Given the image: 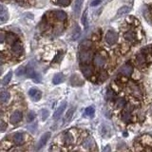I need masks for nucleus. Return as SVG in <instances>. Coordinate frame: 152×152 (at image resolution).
Here are the masks:
<instances>
[{
  "label": "nucleus",
  "mask_w": 152,
  "mask_h": 152,
  "mask_svg": "<svg viewBox=\"0 0 152 152\" xmlns=\"http://www.w3.org/2000/svg\"><path fill=\"white\" fill-rule=\"evenodd\" d=\"M106 41L109 45H114L118 41V34L113 31H109L106 34Z\"/></svg>",
  "instance_id": "obj_1"
},
{
  "label": "nucleus",
  "mask_w": 152,
  "mask_h": 152,
  "mask_svg": "<svg viewBox=\"0 0 152 152\" xmlns=\"http://www.w3.org/2000/svg\"><path fill=\"white\" fill-rule=\"evenodd\" d=\"M23 118V113H22L20 110H15V111L12 114L11 118H10V123L12 124V125H15V124L19 123Z\"/></svg>",
  "instance_id": "obj_2"
},
{
  "label": "nucleus",
  "mask_w": 152,
  "mask_h": 152,
  "mask_svg": "<svg viewBox=\"0 0 152 152\" xmlns=\"http://www.w3.org/2000/svg\"><path fill=\"white\" fill-rule=\"evenodd\" d=\"M128 88H129V90H130V92L134 95V96H136V97L142 96V91L140 90V88H139L136 84L130 82V83H129V86H128Z\"/></svg>",
  "instance_id": "obj_3"
},
{
  "label": "nucleus",
  "mask_w": 152,
  "mask_h": 152,
  "mask_svg": "<svg viewBox=\"0 0 152 152\" xmlns=\"http://www.w3.org/2000/svg\"><path fill=\"white\" fill-rule=\"evenodd\" d=\"M93 63L95 66H98V68H103L105 64H106V60H105V58L102 55L97 53V54H95L94 58H93Z\"/></svg>",
  "instance_id": "obj_4"
},
{
  "label": "nucleus",
  "mask_w": 152,
  "mask_h": 152,
  "mask_svg": "<svg viewBox=\"0 0 152 152\" xmlns=\"http://www.w3.org/2000/svg\"><path fill=\"white\" fill-rule=\"evenodd\" d=\"M79 58H80V61L82 63L90 62V60H91V52H90V50H83V52H80Z\"/></svg>",
  "instance_id": "obj_5"
},
{
  "label": "nucleus",
  "mask_w": 152,
  "mask_h": 152,
  "mask_svg": "<svg viewBox=\"0 0 152 152\" xmlns=\"http://www.w3.org/2000/svg\"><path fill=\"white\" fill-rule=\"evenodd\" d=\"M50 138V132H47V133H44V134L41 136L39 142L37 144V149H40L42 148L44 145L47 144V142L49 141V139Z\"/></svg>",
  "instance_id": "obj_6"
},
{
  "label": "nucleus",
  "mask_w": 152,
  "mask_h": 152,
  "mask_svg": "<svg viewBox=\"0 0 152 152\" xmlns=\"http://www.w3.org/2000/svg\"><path fill=\"white\" fill-rule=\"evenodd\" d=\"M119 72L121 73L122 75H125V76H130L133 72V68L131 65L129 64H126L124 65L121 69H120Z\"/></svg>",
  "instance_id": "obj_7"
},
{
  "label": "nucleus",
  "mask_w": 152,
  "mask_h": 152,
  "mask_svg": "<svg viewBox=\"0 0 152 152\" xmlns=\"http://www.w3.org/2000/svg\"><path fill=\"white\" fill-rule=\"evenodd\" d=\"M24 138L25 137H24L23 133L17 132V133H15V134L12 135V142H14L15 145H22L24 142V141H25Z\"/></svg>",
  "instance_id": "obj_8"
},
{
  "label": "nucleus",
  "mask_w": 152,
  "mask_h": 152,
  "mask_svg": "<svg viewBox=\"0 0 152 152\" xmlns=\"http://www.w3.org/2000/svg\"><path fill=\"white\" fill-rule=\"evenodd\" d=\"M81 71L82 73L85 76V77H90L92 75V66L90 65H82L81 66Z\"/></svg>",
  "instance_id": "obj_9"
},
{
  "label": "nucleus",
  "mask_w": 152,
  "mask_h": 152,
  "mask_svg": "<svg viewBox=\"0 0 152 152\" xmlns=\"http://www.w3.org/2000/svg\"><path fill=\"white\" fill-rule=\"evenodd\" d=\"M83 1L84 0H75V3L73 6V12H74L75 17H78L79 14H80L82 5H83Z\"/></svg>",
  "instance_id": "obj_10"
},
{
  "label": "nucleus",
  "mask_w": 152,
  "mask_h": 152,
  "mask_svg": "<svg viewBox=\"0 0 152 152\" xmlns=\"http://www.w3.org/2000/svg\"><path fill=\"white\" fill-rule=\"evenodd\" d=\"M82 147L86 149H91V148H93L95 147V142L93 140V138H87L86 140L83 142V144H82Z\"/></svg>",
  "instance_id": "obj_11"
},
{
  "label": "nucleus",
  "mask_w": 152,
  "mask_h": 152,
  "mask_svg": "<svg viewBox=\"0 0 152 152\" xmlns=\"http://www.w3.org/2000/svg\"><path fill=\"white\" fill-rule=\"evenodd\" d=\"M66 107V102H63L61 106H60L58 109H57L56 111H55L54 115H53V119H54V120L59 119L60 116L62 115V113L64 112V110H65Z\"/></svg>",
  "instance_id": "obj_12"
},
{
  "label": "nucleus",
  "mask_w": 152,
  "mask_h": 152,
  "mask_svg": "<svg viewBox=\"0 0 152 152\" xmlns=\"http://www.w3.org/2000/svg\"><path fill=\"white\" fill-rule=\"evenodd\" d=\"M64 142L66 145H71L74 142V138L71 132H66L64 134Z\"/></svg>",
  "instance_id": "obj_13"
},
{
  "label": "nucleus",
  "mask_w": 152,
  "mask_h": 152,
  "mask_svg": "<svg viewBox=\"0 0 152 152\" xmlns=\"http://www.w3.org/2000/svg\"><path fill=\"white\" fill-rule=\"evenodd\" d=\"M92 46V43H91V41L90 40H85L83 41L81 44H80V50L81 52H83V50H88Z\"/></svg>",
  "instance_id": "obj_14"
},
{
  "label": "nucleus",
  "mask_w": 152,
  "mask_h": 152,
  "mask_svg": "<svg viewBox=\"0 0 152 152\" xmlns=\"http://www.w3.org/2000/svg\"><path fill=\"white\" fill-rule=\"evenodd\" d=\"M9 18V14L8 12L6 11L4 6L1 5V12H0V20H1V22H5L7 21Z\"/></svg>",
  "instance_id": "obj_15"
},
{
  "label": "nucleus",
  "mask_w": 152,
  "mask_h": 152,
  "mask_svg": "<svg viewBox=\"0 0 152 152\" xmlns=\"http://www.w3.org/2000/svg\"><path fill=\"white\" fill-rule=\"evenodd\" d=\"M6 40H7V43L10 44V45H14V44L16 43L17 38L14 33H8L6 35Z\"/></svg>",
  "instance_id": "obj_16"
},
{
  "label": "nucleus",
  "mask_w": 152,
  "mask_h": 152,
  "mask_svg": "<svg viewBox=\"0 0 152 152\" xmlns=\"http://www.w3.org/2000/svg\"><path fill=\"white\" fill-rule=\"evenodd\" d=\"M12 52L15 53V54H20V53L22 52V46L20 43H15L12 45Z\"/></svg>",
  "instance_id": "obj_17"
},
{
  "label": "nucleus",
  "mask_w": 152,
  "mask_h": 152,
  "mask_svg": "<svg viewBox=\"0 0 152 152\" xmlns=\"http://www.w3.org/2000/svg\"><path fill=\"white\" fill-rule=\"evenodd\" d=\"M63 81H64V75H63L62 73H57V74H55V76L53 77V80H52L53 84H54V85L62 83Z\"/></svg>",
  "instance_id": "obj_18"
},
{
  "label": "nucleus",
  "mask_w": 152,
  "mask_h": 152,
  "mask_svg": "<svg viewBox=\"0 0 152 152\" xmlns=\"http://www.w3.org/2000/svg\"><path fill=\"white\" fill-rule=\"evenodd\" d=\"M10 99V92L8 91H2L1 95H0V101H1L2 104L7 103Z\"/></svg>",
  "instance_id": "obj_19"
},
{
  "label": "nucleus",
  "mask_w": 152,
  "mask_h": 152,
  "mask_svg": "<svg viewBox=\"0 0 152 152\" xmlns=\"http://www.w3.org/2000/svg\"><path fill=\"white\" fill-rule=\"evenodd\" d=\"M54 14H55L56 18L58 19V20H60V21H64L65 19L66 18V12H64L63 11H55Z\"/></svg>",
  "instance_id": "obj_20"
},
{
  "label": "nucleus",
  "mask_w": 152,
  "mask_h": 152,
  "mask_svg": "<svg viewBox=\"0 0 152 152\" xmlns=\"http://www.w3.org/2000/svg\"><path fill=\"white\" fill-rule=\"evenodd\" d=\"M71 84L73 86H81L83 84V81L79 78L78 75H72L71 77Z\"/></svg>",
  "instance_id": "obj_21"
},
{
  "label": "nucleus",
  "mask_w": 152,
  "mask_h": 152,
  "mask_svg": "<svg viewBox=\"0 0 152 152\" xmlns=\"http://www.w3.org/2000/svg\"><path fill=\"white\" fill-rule=\"evenodd\" d=\"M126 106V100L124 98H119L118 100L116 101L115 103V107L117 109H123L124 107Z\"/></svg>",
  "instance_id": "obj_22"
},
{
  "label": "nucleus",
  "mask_w": 152,
  "mask_h": 152,
  "mask_svg": "<svg viewBox=\"0 0 152 152\" xmlns=\"http://www.w3.org/2000/svg\"><path fill=\"white\" fill-rule=\"evenodd\" d=\"M26 73H27V76L28 77H30V78H33L34 79L36 77V75L37 73L35 71H34V69L33 68H31V66H29V68L26 69Z\"/></svg>",
  "instance_id": "obj_23"
},
{
  "label": "nucleus",
  "mask_w": 152,
  "mask_h": 152,
  "mask_svg": "<svg viewBox=\"0 0 152 152\" xmlns=\"http://www.w3.org/2000/svg\"><path fill=\"white\" fill-rule=\"evenodd\" d=\"M128 12H129V7H128V6H123L122 8H120L118 10L117 15H118V16H120V15H124V14H128Z\"/></svg>",
  "instance_id": "obj_24"
},
{
  "label": "nucleus",
  "mask_w": 152,
  "mask_h": 152,
  "mask_svg": "<svg viewBox=\"0 0 152 152\" xmlns=\"http://www.w3.org/2000/svg\"><path fill=\"white\" fill-rule=\"evenodd\" d=\"M125 38L126 40L129 41V42H132V41L135 40V34L132 33V31H126L125 33Z\"/></svg>",
  "instance_id": "obj_25"
},
{
  "label": "nucleus",
  "mask_w": 152,
  "mask_h": 152,
  "mask_svg": "<svg viewBox=\"0 0 152 152\" xmlns=\"http://www.w3.org/2000/svg\"><path fill=\"white\" fill-rule=\"evenodd\" d=\"M145 55L142 54V53H139L137 57H136V63H137L138 65H142V64H145Z\"/></svg>",
  "instance_id": "obj_26"
},
{
  "label": "nucleus",
  "mask_w": 152,
  "mask_h": 152,
  "mask_svg": "<svg viewBox=\"0 0 152 152\" xmlns=\"http://www.w3.org/2000/svg\"><path fill=\"white\" fill-rule=\"evenodd\" d=\"M80 33H81L80 28H79L78 25H76L75 30L73 31V33H72V40H76V39H77V38L80 36Z\"/></svg>",
  "instance_id": "obj_27"
},
{
  "label": "nucleus",
  "mask_w": 152,
  "mask_h": 152,
  "mask_svg": "<svg viewBox=\"0 0 152 152\" xmlns=\"http://www.w3.org/2000/svg\"><path fill=\"white\" fill-rule=\"evenodd\" d=\"M12 76V71H10L9 73L4 77V79H3V85H5V86H6V85H8V84H9V82L11 81Z\"/></svg>",
  "instance_id": "obj_28"
},
{
  "label": "nucleus",
  "mask_w": 152,
  "mask_h": 152,
  "mask_svg": "<svg viewBox=\"0 0 152 152\" xmlns=\"http://www.w3.org/2000/svg\"><path fill=\"white\" fill-rule=\"evenodd\" d=\"M130 113H128V112H126V111H124L123 114H122V119L124 120L125 122L126 123H128L129 121H130Z\"/></svg>",
  "instance_id": "obj_29"
},
{
  "label": "nucleus",
  "mask_w": 152,
  "mask_h": 152,
  "mask_svg": "<svg viewBox=\"0 0 152 152\" xmlns=\"http://www.w3.org/2000/svg\"><path fill=\"white\" fill-rule=\"evenodd\" d=\"M94 112H95V110H94V109H93L92 107H88V109H86V110H85V114H86V115L90 116V117L93 116Z\"/></svg>",
  "instance_id": "obj_30"
},
{
  "label": "nucleus",
  "mask_w": 152,
  "mask_h": 152,
  "mask_svg": "<svg viewBox=\"0 0 152 152\" xmlns=\"http://www.w3.org/2000/svg\"><path fill=\"white\" fill-rule=\"evenodd\" d=\"M74 111H75V109H74V107H71V109H69V111L66 112V120H71V117H72V115H73Z\"/></svg>",
  "instance_id": "obj_31"
},
{
  "label": "nucleus",
  "mask_w": 152,
  "mask_h": 152,
  "mask_svg": "<svg viewBox=\"0 0 152 152\" xmlns=\"http://www.w3.org/2000/svg\"><path fill=\"white\" fill-rule=\"evenodd\" d=\"M82 23H83L85 27L88 26V11H86L84 12L83 16H82Z\"/></svg>",
  "instance_id": "obj_32"
},
{
  "label": "nucleus",
  "mask_w": 152,
  "mask_h": 152,
  "mask_svg": "<svg viewBox=\"0 0 152 152\" xmlns=\"http://www.w3.org/2000/svg\"><path fill=\"white\" fill-rule=\"evenodd\" d=\"M34 118H35V112H34V111H30V112L28 113V117H27L28 122L33 121Z\"/></svg>",
  "instance_id": "obj_33"
},
{
  "label": "nucleus",
  "mask_w": 152,
  "mask_h": 152,
  "mask_svg": "<svg viewBox=\"0 0 152 152\" xmlns=\"http://www.w3.org/2000/svg\"><path fill=\"white\" fill-rule=\"evenodd\" d=\"M38 92H39V90H37L36 88H31V90H30V91H29V95H30L31 98H33Z\"/></svg>",
  "instance_id": "obj_34"
},
{
  "label": "nucleus",
  "mask_w": 152,
  "mask_h": 152,
  "mask_svg": "<svg viewBox=\"0 0 152 152\" xmlns=\"http://www.w3.org/2000/svg\"><path fill=\"white\" fill-rule=\"evenodd\" d=\"M49 115H50L49 110H46V109L42 110V120L43 121H46V120L48 119V117H49Z\"/></svg>",
  "instance_id": "obj_35"
},
{
  "label": "nucleus",
  "mask_w": 152,
  "mask_h": 152,
  "mask_svg": "<svg viewBox=\"0 0 152 152\" xmlns=\"http://www.w3.org/2000/svg\"><path fill=\"white\" fill-rule=\"evenodd\" d=\"M6 128H7V124H6L3 120L0 121V130L2 132H4L6 130Z\"/></svg>",
  "instance_id": "obj_36"
},
{
  "label": "nucleus",
  "mask_w": 152,
  "mask_h": 152,
  "mask_svg": "<svg viewBox=\"0 0 152 152\" xmlns=\"http://www.w3.org/2000/svg\"><path fill=\"white\" fill-rule=\"evenodd\" d=\"M25 72H26V71H25L24 66H20V68H19L16 71V75L17 76H21V75H23Z\"/></svg>",
  "instance_id": "obj_37"
},
{
  "label": "nucleus",
  "mask_w": 152,
  "mask_h": 152,
  "mask_svg": "<svg viewBox=\"0 0 152 152\" xmlns=\"http://www.w3.org/2000/svg\"><path fill=\"white\" fill-rule=\"evenodd\" d=\"M133 110V107H132V105H130V104H128L126 106V107H125V111L126 112H128V113H130L131 111Z\"/></svg>",
  "instance_id": "obj_38"
},
{
  "label": "nucleus",
  "mask_w": 152,
  "mask_h": 152,
  "mask_svg": "<svg viewBox=\"0 0 152 152\" xmlns=\"http://www.w3.org/2000/svg\"><path fill=\"white\" fill-rule=\"evenodd\" d=\"M71 3V0H59V4L62 6H68Z\"/></svg>",
  "instance_id": "obj_39"
},
{
  "label": "nucleus",
  "mask_w": 152,
  "mask_h": 152,
  "mask_svg": "<svg viewBox=\"0 0 152 152\" xmlns=\"http://www.w3.org/2000/svg\"><path fill=\"white\" fill-rule=\"evenodd\" d=\"M101 2H102V0H93V1L91 2V6H92V7H95V6L99 5Z\"/></svg>",
  "instance_id": "obj_40"
},
{
  "label": "nucleus",
  "mask_w": 152,
  "mask_h": 152,
  "mask_svg": "<svg viewBox=\"0 0 152 152\" xmlns=\"http://www.w3.org/2000/svg\"><path fill=\"white\" fill-rule=\"evenodd\" d=\"M41 96H42V94H41V92L39 91V92H38V93L35 95V96L33 97V100H34V101H38V100H40V99H41Z\"/></svg>",
  "instance_id": "obj_41"
},
{
  "label": "nucleus",
  "mask_w": 152,
  "mask_h": 152,
  "mask_svg": "<svg viewBox=\"0 0 152 152\" xmlns=\"http://www.w3.org/2000/svg\"><path fill=\"white\" fill-rule=\"evenodd\" d=\"M5 41V34L3 31H1V33H0V42L3 43Z\"/></svg>",
  "instance_id": "obj_42"
},
{
  "label": "nucleus",
  "mask_w": 152,
  "mask_h": 152,
  "mask_svg": "<svg viewBox=\"0 0 152 152\" xmlns=\"http://www.w3.org/2000/svg\"><path fill=\"white\" fill-rule=\"evenodd\" d=\"M107 73H106V72H102V73H101L100 74V78H101V81H104L105 80V79H106L107 78Z\"/></svg>",
  "instance_id": "obj_43"
},
{
  "label": "nucleus",
  "mask_w": 152,
  "mask_h": 152,
  "mask_svg": "<svg viewBox=\"0 0 152 152\" xmlns=\"http://www.w3.org/2000/svg\"><path fill=\"white\" fill-rule=\"evenodd\" d=\"M10 152H23V151H22L21 148H19V147H14V148H12V149L10 151Z\"/></svg>",
  "instance_id": "obj_44"
},
{
  "label": "nucleus",
  "mask_w": 152,
  "mask_h": 152,
  "mask_svg": "<svg viewBox=\"0 0 152 152\" xmlns=\"http://www.w3.org/2000/svg\"><path fill=\"white\" fill-rule=\"evenodd\" d=\"M107 1H110V0H107Z\"/></svg>",
  "instance_id": "obj_45"
}]
</instances>
